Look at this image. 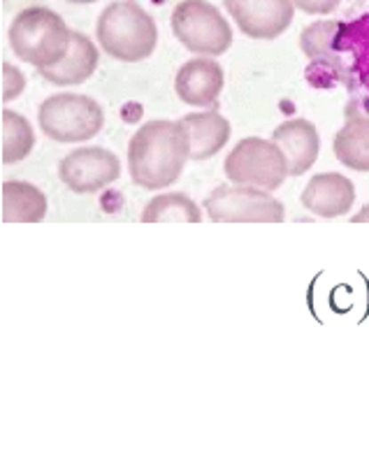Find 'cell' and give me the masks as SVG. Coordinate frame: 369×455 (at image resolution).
<instances>
[{
  "mask_svg": "<svg viewBox=\"0 0 369 455\" xmlns=\"http://www.w3.org/2000/svg\"><path fill=\"white\" fill-rule=\"evenodd\" d=\"M191 161V138L184 121H147L128 144V172L144 191L170 188Z\"/></svg>",
  "mask_w": 369,
  "mask_h": 455,
  "instance_id": "1",
  "label": "cell"
},
{
  "mask_svg": "<svg viewBox=\"0 0 369 455\" xmlns=\"http://www.w3.org/2000/svg\"><path fill=\"white\" fill-rule=\"evenodd\" d=\"M37 124L49 140L60 144L86 142L105 126V112L82 93H56L37 109Z\"/></svg>",
  "mask_w": 369,
  "mask_h": 455,
  "instance_id": "4",
  "label": "cell"
},
{
  "mask_svg": "<svg viewBox=\"0 0 369 455\" xmlns=\"http://www.w3.org/2000/svg\"><path fill=\"white\" fill-rule=\"evenodd\" d=\"M304 210L321 219H337L349 214L356 203V186L340 172L314 174L302 191Z\"/></svg>",
  "mask_w": 369,
  "mask_h": 455,
  "instance_id": "11",
  "label": "cell"
},
{
  "mask_svg": "<svg viewBox=\"0 0 369 455\" xmlns=\"http://www.w3.org/2000/svg\"><path fill=\"white\" fill-rule=\"evenodd\" d=\"M3 223H40L47 216V196L28 181H3Z\"/></svg>",
  "mask_w": 369,
  "mask_h": 455,
  "instance_id": "16",
  "label": "cell"
},
{
  "mask_svg": "<svg viewBox=\"0 0 369 455\" xmlns=\"http://www.w3.org/2000/svg\"><path fill=\"white\" fill-rule=\"evenodd\" d=\"M140 219L142 223H200L203 212L184 193H163L147 203Z\"/></svg>",
  "mask_w": 369,
  "mask_h": 455,
  "instance_id": "17",
  "label": "cell"
},
{
  "mask_svg": "<svg viewBox=\"0 0 369 455\" xmlns=\"http://www.w3.org/2000/svg\"><path fill=\"white\" fill-rule=\"evenodd\" d=\"M205 212L214 223H281L286 210L269 191L256 186L221 184L205 198Z\"/></svg>",
  "mask_w": 369,
  "mask_h": 455,
  "instance_id": "7",
  "label": "cell"
},
{
  "mask_svg": "<svg viewBox=\"0 0 369 455\" xmlns=\"http://www.w3.org/2000/svg\"><path fill=\"white\" fill-rule=\"evenodd\" d=\"M98 60H100V56H98L96 44L91 43L84 33L72 30L70 49H68L66 59L56 63V66L44 68V70L37 72H40L42 79H47L49 84L77 86L84 84L96 72Z\"/></svg>",
  "mask_w": 369,
  "mask_h": 455,
  "instance_id": "13",
  "label": "cell"
},
{
  "mask_svg": "<svg viewBox=\"0 0 369 455\" xmlns=\"http://www.w3.org/2000/svg\"><path fill=\"white\" fill-rule=\"evenodd\" d=\"M223 172L233 184L277 191L288 177V163L272 140L245 138L226 156Z\"/></svg>",
  "mask_w": 369,
  "mask_h": 455,
  "instance_id": "6",
  "label": "cell"
},
{
  "mask_svg": "<svg viewBox=\"0 0 369 455\" xmlns=\"http://www.w3.org/2000/svg\"><path fill=\"white\" fill-rule=\"evenodd\" d=\"M181 121L191 138V161H207L216 156L230 140V124L216 109L186 114Z\"/></svg>",
  "mask_w": 369,
  "mask_h": 455,
  "instance_id": "15",
  "label": "cell"
},
{
  "mask_svg": "<svg viewBox=\"0 0 369 455\" xmlns=\"http://www.w3.org/2000/svg\"><path fill=\"white\" fill-rule=\"evenodd\" d=\"M228 14L237 28L253 40H274L293 24V0H226Z\"/></svg>",
  "mask_w": 369,
  "mask_h": 455,
  "instance_id": "9",
  "label": "cell"
},
{
  "mask_svg": "<svg viewBox=\"0 0 369 455\" xmlns=\"http://www.w3.org/2000/svg\"><path fill=\"white\" fill-rule=\"evenodd\" d=\"M334 49H351L356 56V77L369 91V17L356 21L351 28L341 26Z\"/></svg>",
  "mask_w": 369,
  "mask_h": 455,
  "instance_id": "19",
  "label": "cell"
},
{
  "mask_svg": "<svg viewBox=\"0 0 369 455\" xmlns=\"http://www.w3.org/2000/svg\"><path fill=\"white\" fill-rule=\"evenodd\" d=\"M26 86V79L21 75V70L10 63H3V100H12L17 98Z\"/></svg>",
  "mask_w": 369,
  "mask_h": 455,
  "instance_id": "21",
  "label": "cell"
},
{
  "mask_svg": "<svg viewBox=\"0 0 369 455\" xmlns=\"http://www.w3.org/2000/svg\"><path fill=\"white\" fill-rule=\"evenodd\" d=\"M272 140L286 156L288 174L291 177H302L304 172H309L311 165L318 158L321 151V138L318 131L311 121L307 119H288L284 124L274 128Z\"/></svg>",
  "mask_w": 369,
  "mask_h": 455,
  "instance_id": "12",
  "label": "cell"
},
{
  "mask_svg": "<svg viewBox=\"0 0 369 455\" xmlns=\"http://www.w3.org/2000/svg\"><path fill=\"white\" fill-rule=\"evenodd\" d=\"M340 30V21H318V24H311L309 28H304L302 37H300L302 52L309 59H321V56L330 54V49H334V43H337Z\"/></svg>",
  "mask_w": 369,
  "mask_h": 455,
  "instance_id": "20",
  "label": "cell"
},
{
  "mask_svg": "<svg viewBox=\"0 0 369 455\" xmlns=\"http://www.w3.org/2000/svg\"><path fill=\"white\" fill-rule=\"evenodd\" d=\"M96 36L102 52L124 63H140L158 43L156 21L135 0H114L98 17Z\"/></svg>",
  "mask_w": 369,
  "mask_h": 455,
  "instance_id": "2",
  "label": "cell"
},
{
  "mask_svg": "<svg viewBox=\"0 0 369 455\" xmlns=\"http://www.w3.org/2000/svg\"><path fill=\"white\" fill-rule=\"evenodd\" d=\"M60 181L77 196H91L121 177V161L102 147H82L70 151L59 163Z\"/></svg>",
  "mask_w": 369,
  "mask_h": 455,
  "instance_id": "8",
  "label": "cell"
},
{
  "mask_svg": "<svg viewBox=\"0 0 369 455\" xmlns=\"http://www.w3.org/2000/svg\"><path fill=\"white\" fill-rule=\"evenodd\" d=\"M0 126H3V156H0L3 163L12 165V163L24 161L36 147V132L28 119L12 109H3Z\"/></svg>",
  "mask_w": 369,
  "mask_h": 455,
  "instance_id": "18",
  "label": "cell"
},
{
  "mask_svg": "<svg viewBox=\"0 0 369 455\" xmlns=\"http://www.w3.org/2000/svg\"><path fill=\"white\" fill-rule=\"evenodd\" d=\"M357 102H360V105H363V108H367V109H369V100H367V102H365V100H357ZM365 114H367V112H365Z\"/></svg>",
  "mask_w": 369,
  "mask_h": 455,
  "instance_id": "25",
  "label": "cell"
},
{
  "mask_svg": "<svg viewBox=\"0 0 369 455\" xmlns=\"http://www.w3.org/2000/svg\"><path fill=\"white\" fill-rule=\"evenodd\" d=\"M351 221H353V223H369V203H367V204H365L363 210L357 212V214H356V216H353Z\"/></svg>",
  "mask_w": 369,
  "mask_h": 455,
  "instance_id": "23",
  "label": "cell"
},
{
  "mask_svg": "<svg viewBox=\"0 0 369 455\" xmlns=\"http://www.w3.org/2000/svg\"><path fill=\"white\" fill-rule=\"evenodd\" d=\"M172 33L197 56L226 54L233 44V28L219 7L207 0H181L172 12Z\"/></svg>",
  "mask_w": 369,
  "mask_h": 455,
  "instance_id": "5",
  "label": "cell"
},
{
  "mask_svg": "<svg viewBox=\"0 0 369 455\" xmlns=\"http://www.w3.org/2000/svg\"><path fill=\"white\" fill-rule=\"evenodd\" d=\"M7 40L14 56L28 66L44 70L66 59L72 30L49 7H26L12 19Z\"/></svg>",
  "mask_w": 369,
  "mask_h": 455,
  "instance_id": "3",
  "label": "cell"
},
{
  "mask_svg": "<svg viewBox=\"0 0 369 455\" xmlns=\"http://www.w3.org/2000/svg\"><path fill=\"white\" fill-rule=\"evenodd\" d=\"M293 3L307 14H330L337 10L341 0H293Z\"/></svg>",
  "mask_w": 369,
  "mask_h": 455,
  "instance_id": "22",
  "label": "cell"
},
{
  "mask_svg": "<svg viewBox=\"0 0 369 455\" xmlns=\"http://www.w3.org/2000/svg\"><path fill=\"white\" fill-rule=\"evenodd\" d=\"M223 84H226L223 68L219 66V60H212L209 56L186 60L174 77V91L179 100L193 108H214Z\"/></svg>",
  "mask_w": 369,
  "mask_h": 455,
  "instance_id": "10",
  "label": "cell"
},
{
  "mask_svg": "<svg viewBox=\"0 0 369 455\" xmlns=\"http://www.w3.org/2000/svg\"><path fill=\"white\" fill-rule=\"evenodd\" d=\"M334 156L353 172H369V114L346 108V124L334 135Z\"/></svg>",
  "mask_w": 369,
  "mask_h": 455,
  "instance_id": "14",
  "label": "cell"
},
{
  "mask_svg": "<svg viewBox=\"0 0 369 455\" xmlns=\"http://www.w3.org/2000/svg\"><path fill=\"white\" fill-rule=\"evenodd\" d=\"M72 5H91V3H98V0H68Z\"/></svg>",
  "mask_w": 369,
  "mask_h": 455,
  "instance_id": "24",
  "label": "cell"
}]
</instances>
